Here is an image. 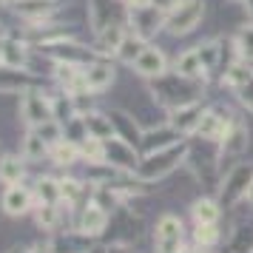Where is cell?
<instances>
[{
	"label": "cell",
	"instance_id": "obj_1",
	"mask_svg": "<svg viewBox=\"0 0 253 253\" xmlns=\"http://www.w3.org/2000/svg\"><path fill=\"white\" fill-rule=\"evenodd\" d=\"M185 157H188V145H185V142L168 145V148L154 151V154H142V160H139L134 176H137L139 182H157L162 176H168Z\"/></svg>",
	"mask_w": 253,
	"mask_h": 253
},
{
	"label": "cell",
	"instance_id": "obj_2",
	"mask_svg": "<svg viewBox=\"0 0 253 253\" xmlns=\"http://www.w3.org/2000/svg\"><path fill=\"white\" fill-rule=\"evenodd\" d=\"M17 114L23 120L26 128H37L54 120V108H51V94L40 88H29V91L20 94V105H17Z\"/></svg>",
	"mask_w": 253,
	"mask_h": 253
},
{
	"label": "cell",
	"instance_id": "obj_3",
	"mask_svg": "<svg viewBox=\"0 0 253 253\" xmlns=\"http://www.w3.org/2000/svg\"><path fill=\"white\" fill-rule=\"evenodd\" d=\"M202 14H205V3L202 0H179L171 12L165 14V32L173 37L188 35V32H194L199 26Z\"/></svg>",
	"mask_w": 253,
	"mask_h": 253
},
{
	"label": "cell",
	"instance_id": "obj_4",
	"mask_svg": "<svg viewBox=\"0 0 253 253\" xmlns=\"http://www.w3.org/2000/svg\"><path fill=\"white\" fill-rule=\"evenodd\" d=\"M40 51L51 57L54 63H71V66H88L100 57L94 46H83L74 37H66V40H57V43H48V46H40Z\"/></svg>",
	"mask_w": 253,
	"mask_h": 253
},
{
	"label": "cell",
	"instance_id": "obj_5",
	"mask_svg": "<svg viewBox=\"0 0 253 253\" xmlns=\"http://www.w3.org/2000/svg\"><path fill=\"white\" fill-rule=\"evenodd\" d=\"M251 182H253V165L251 162L233 165V168L228 171V176H225L222 188H219V205L230 208V205H236L239 199H245Z\"/></svg>",
	"mask_w": 253,
	"mask_h": 253
},
{
	"label": "cell",
	"instance_id": "obj_6",
	"mask_svg": "<svg viewBox=\"0 0 253 253\" xmlns=\"http://www.w3.org/2000/svg\"><path fill=\"white\" fill-rule=\"evenodd\" d=\"M182 239H185L182 219L173 216V213L160 216L157 228H154V248H157V253H179L182 251Z\"/></svg>",
	"mask_w": 253,
	"mask_h": 253
},
{
	"label": "cell",
	"instance_id": "obj_7",
	"mask_svg": "<svg viewBox=\"0 0 253 253\" xmlns=\"http://www.w3.org/2000/svg\"><path fill=\"white\" fill-rule=\"evenodd\" d=\"M17 17H20V26H40L57 17L60 12V0H17L14 6H9Z\"/></svg>",
	"mask_w": 253,
	"mask_h": 253
},
{
	"label": "cell",
	"instance_id": "obj_8",
	"mask_svg": "<svg viewBox=\"0 0 253 253\" xmlns=\"http://www.w3.org/2000/svg\"><path fill=\"white\" fill-rule=\"evenodd\" d=\"M0 205H3V213H6V216H14V219H20V216H26V213H32V211L37 208V199H35L32 185H26V182L6 185Z\"/></svg>",
	"mask_w": 253,
	"mask_h": 253
},
{
	"label": "cell",
	"instance_id": "obj_9",
	"mask_svg": "<svg viewBox=\"0 0 253 253\" xmlns=\"http://www.w3.org/2000/svg\"><path fill=\"white\" fill-rule=\"evenodd\" d=\"M160 29H165V12H160L154 3L128 12V32H134L142 40H151Z\"/></svg>",
	"mask_w": 253,
	"mask_h": 253
},
{
	"label": "cell",
	"instance_id": "obj_10",
	"mask_svg": "<svg viewBox=\"0 0 253 253\" xmlns=\"http://www.w3.org/2000/svg\"><path fill=\"white\" fill-rule=\"evenodd\" d=\"M108 219H111V213L91 199V202H83L80 205V213L74 219L71 230H80L83 236H91L94 239V236H100V233L108 228Z\"/></svg>",
	"mask_w": 253,
	"mask_h": 253
},
{
	"label": "cell",
	"instance_id": "obj_11",
	"mask_svg": "<svg viewBox=\"0 0 253 253\" xmlns=\"http://www.w3.org/2000/svg\"><path fill=\"white\" fill-rule=\"evenodd\" d=\"M35 54V46L23 35H6L0 43V66L12 69H29V60Z\"/></svg>",
	"mask_w": 253,
	"mask_h": 253
},
{
	"label": "cell",
	"instance_id": "obj_12",
	"mask_svg": "<svg viewBox=\"0 0 253 253\" xmlns=\"http://www.w3.org/2000/svg\"><path fill=\"white\" fill-rule=\"evenodd\" d=\"M139 157L137 154V145H131V142H126V139H108L105 142V162L108 165H114L117 171H123V173H134L137 171V165H139Z\"/></svg>",
	"mask_w": 253,
	"mask_h": 253
},
{
	"label": "cell",
	"instance_id": "obj_13",
	"mask_svg": "<svg viewBox=\"0 0 253 253\" xmlns=\"http://www.w3.org/2000/svg\"><path fill=\"white\" fill-rule=\"evenodd\" d=\"M40 85H43V80L35 71L0 66V94H23L29 88H40Z\"/></svg>",
	"mask_w": 253,
	"mask_h": 253
},
{
	"label": "cell",
	"instance_id": "obj_14",
	"mask_svg": "<svg viewBox=\"0 0 253 253\" xmlns=\"http://www.w3.org/2000/svg\"><path fill=\"white\" fill-rule=\"evenodd\" d=\"M114 77H117V71L105 57H97L94 63H88L83 69V83H85V91L88 94H103L105 88H111Z\"/></svg>",
	"mask_w": 253,
	"mask_h": 253
},
{
	"label": "cell",
	"instance_id": "obj_15",
	"mask_svg": "<svg viewBox=\"0 0 253 253\" xmlns=\"http://www.w3.org/2000/svg\"><path fill=\"white\" fill-rule=\"evenodd\" d=\"M205 114V108L196 103H185L179 108H171V114H168V126L182 137V134H196V126H199V120Z\"/></svg>",
	"mask_w": 253,
	"mask_h": 253
},
{
	"label": "cell",
	"instance_id": "obj_16",
	"mask_svg": "<svg viewBox=\"0 0 253 253\" xmlns=\"http://www.w3.org/2000/svg\"><path fill=\"white\" fill-rule=\"evenodd\" d=\"M219 142H222V160L225 157H242L248 151V145H251V131H248V126L242 120H230L228 131H225V137Z\"/></svg>",
	"mask_w": 253,
	"mask_h": 253
},
{
	"label": "cell",
	"instance_id": "obj_17",
	"mask_svg": "<svg viewBox=\"0 0 253 253\" xmlns=\"http://www.w3.org/2000/svg\"><path fill=\"white\" fill-rule=\"evenodd\" d=\"M126 35H128V26L123 23V20H111L103 32L94 35V48H97V54H100V57H111V54H117V48L123 46Z\"/></svg>",
	"mask_w": 253,
	"mask_h": 253
},
{
	"label": "cell",
	"instance_id": "obj_18",
	"mask_svg": "<svg viewBox=\"0 0 253 253\" xmlns=\"http://www.w3.org/2000/svg\"><path fill=\"white\" fill-rule=\"evenodd\" d=\"M131 69L137 71L139 77H145V80H157L162 74H168V60H165V54L157 46H148Z\"/></svg>",
	"mask_w": 253,
	"mask_h": 253
},
{
	"label": "cell",
	"instance_id": "obj_19",
	"mask_svg": "<svg viewBox=\"0 0 253 253\" xmlns=\"http://www.w3.org/2000/svg\"><path fill=\"white\" fill-rule=\"evenodd\" d=\"M108 117H111V126H114V134L120 139H126V142H131V145H137L142 142V128L137 126V120L128 114V111H123V108H114V111H108Z\"/></svg>",
	"mask_w": 253,
	"mask_h": 253
},
{
	"label": "cell",
	"instance_id": "obj_20",
	"mask_svg": "<svg viewBox=\"0 0 253 253\" xmlns=\"http://www.w3.org/2000/svg\"><path fill=\"white\" fill-rule=\"evenodd\" d=\"M51 253H91V236H83L80 230L60 233L48 242Z\"/></svg>",
	"mask_w": 253,
	"mask_h": 253
},
{
	"label": "cell",
	"instance_id": "obj_21",
	"mask_svg": "<svg viewBox=\"0 0 253 253\" xmlns=\"http://www.w3.org/2000/svg\"><path fill=\"white\" fill-rule=\"evenodd\" d=\"M176 131L171 126H160V128H151V131H142V142H139V148L142 154H154V151H162L168 148V145H176Z\"/></svg>",
	"mask_w": 253,
	"mask_h": 253
},
{
	"label": "cell",
	"instance_id": "obj_22",
	"mask_svg": "<svg viewBox=\"0 0 253 253\" xmlns=\"http://www.w3.org/2000/svg\"><path fill=\"white\" fill-rule=\"evenodd\" d=\"M26 165L23 154H0V182L3 185H17L26 179Z\"/></svg>",
	"mask_w": 253,
	"mask_h": 253
},
{
	"label": "cell",
	"instance_id": "obj_23",
	"mask_svg": "<svg viewBox=\"0 0 253 253\" xmlns=\"http://www.w3.org/2000/svg\"><path fill=\"white\" fill-rule=\"evenodd\" d=\"M176 74L182 77V80L194 83V80H205L208 71L205 66H202V60H199V54H196V48H188V51H182L179 57H176Z\"/></svg>",
	"mask_w": 253,
	"mask_h": 253
},
{
	"label": "cell",
	"instance_id": "obj_24",
	"mask_svg": "<svg viewBox=\"0 0 253 253\" xmlns=\"http://www.w3.org/2000/svg\"><path fill=\"white\" fill-rule=\"evenodd\" d=\"M228 117H222L219 111H205L202 120H199V126H196V134L199 137L211 139V142H216V139L225 137V131H228Z\"/></svg>",
	"mask_w": 253,
	"mask_h": 253
},
{
	"label": "cell",
	"instance_id": "obj_25",
	"mask_svg": "<svg viewBox=\"0 0 253 253\" xmlns=\"http://www.w3.org/2000/svg\"><path fill=\"white\" fill-rule=\"evenodd\" d=\"M20 154H23L26 162H43L48 160V142L37 134L35 128H26V137L20 142Z\"/></svg>",
	"mask_w": 253,
	"mask_h": 253
},
{
	"label": "cell",
	"instance_id": "obj_26",
	"mask_svg": "<svg viewBox=\"0 0 253 253\" xmlns=\"http://www.w3.org/2000/svg\"><path fill=\"white\" fill-rule=\"evenodd\" d=\"M66 208L60 205H37L35 208V222L40 230H48V233H54V230H60V225H63V219H66Z\"/></svg>",
	"mask_w": 253,
	"mask_h": 253
},
{
	"label": "cell",
	"instance_id": "obj_27",
	"mask_svg": "<svg viewBox=\"0 0 253 253\" xmlns=\"http://www.w3.org/2000/svg\"><path fill=\"white\" fill-rule=\"evenodd\" d=\"M83 120H85V128H88V137H97L108 142L114 139V126H111V117L103 114V111H83Z\"/></svg>",
	"mask_w": 253,
	"mask_h": 253
},
{
	"label": "cell",
	"instance_id": "obj_28",
	"mask_svg": "<svg viewBox=\"0 0 253 253\" xmlns=\"http://www.w3.org/2000/svg\"><path fill=\"white\" fill-rule=\"evenodd\" d=\"M111 20H117L114 17V0H88V23H91L94 35L103 32Z\"/></svg>",
	"mask_w": 253,
	"mask_h": 253
},
{
	"label": "cell",
	"instance_id": "obj_29",
	"mask_svg": "<svg viewBox=\"0 0 253 253\" xmlns=\"http://www.w3.org/2000/svg\"><path fill=\"white\" fill-rule=\"evenodd\" d=\"M48 160L54 162L57 168H71L74 162L80 160V145L77 142H69V139L63 137L60 142H54L48 148Z\"/></svg>",
	"mask_w": 253,
	"mask_h": 253
},
{
	"label": "cell",
	"instance_id": "obj_30",
	"mask_svg": "<svg viewBox=\"0 0 253 253\" xmlns=\"http://www.w3.org/2000/svg\"><path fill=\"white\" fill-rule=\"evenodd\" d=\"M148 46H151L148 40H142V37H137L134 32H128L126 40H123V46L117 48V54H114V57L120 60L123 66H134V63L139 60V54H142V51H145Z\"/></svg>",
	"mask_w": 253,
	"mask_h": 253
},
{
	"label": "cell",
	"instance_id": "obj_31",
	"mask_svg": "<svg viewBox=\"0 0 253 253\" xmlns=\"http://www.w3.org/2000/svg\"><path fill=\"white\" fill-rule=\"evenodd\" d=\"M32 191H35L37 205H57L60 202V179H54V176H40V179H35Z\"/></svg>",
	"mask_w": 253,
	"mask_h": 253
},
{
	"label": "cell",
	"instance_id": "obj_32",
	"mask_svg": "<svg viewBox=\"0 0 253 253\" xmlns=\"http://www.w3.org/2000/svg\"><path fill=\"white\" fill-rule=\"evenodd\" d=\"M191 219H194L196 225H216L219 222V202L216 199H194V205H191Z\"/></svg>",
	"mask_w": 253,
	"mask_h": 253
},
{
	"label": "cell",
	"instance_id": "obj_33",
	"mask_svg": "<svg viewBox=\"0 0 253 253\" xmlns=\"http://www.w3.org/2000/svg\"><path fill=\"white\" fill-rule=\"evenodd\" d=\"M51 108H54V120H57L60 126H66L71 117L80 114V111H77V105H74V97L66 94V91L51 94Z\"/></svg>",
	"mask_w": 253,
	"mask_h": 253
},
{
	"label": "cell",
	"instance_id": "obj_34",
	"mask_svg": "<svg viewBox=\"0 0 253 253\" xmlns=\"http://www.w3.org/2000/svg\"><path fill=\"white\" fill-rule=\"evenodd\" d=\"M222 80H225V85H228V88L239 91L242 85H248V83L253 80V69L245 63V60H239V63H233V66L225 71V77H222Z\"/></svg>",
	"mask_w": 253,
	"mask_h": 253
},
{
	"label": "cell",
	"instance_id": "obj_35",
	"mask_svg": "<svg viewBox=\"0 0 253 253\" xmlns=\"http://www.w3.org/2000/svg\"><path fill=\"white\" fill-rule=\"evenodd\" d=\"M80 160L85 165H94V162H105V142L97 137H88L85 142H80Z\"/></svg>",
	"mask_w": 253,
	"mask_h": 253
},
{
	"label": "cell",
	"instance_id": "obj_36",
	"mask_svg": "<svg viewBox=\"0 0 253 253\" xmlns=\"http://www.w3.org/2000/svg\"><path fill=\"white\" fill-rule=\"evenodd\" d=\"M233 43H236V51H239V57L248 63L253 60V23H245L239 29V35L233 37Z\"/></svg>",
	"mask_w": 253,
	"mask_h": 253
},
{
	"label": "cell",
	"instance_id": "obj_37",
	"mask_svg": "<svg viewBox=\"0 0 253 253\" xmlns=\"http://www.w3.org/2000/svg\"><path fill=\"white\" fill-rule=\"evenodd\" d=\"M63 137L69 139V142H77V145L88 139V128H85V120H83V114L71 117L69 123L63 126Z\"/></svg>",
	"mask_w": 253,
	"mask_h": 253
},
{
	"label": "cell",
	"instance_id": "obj_38",
	"mask_svg": "<svg viewBox=\"0 0 253 253\" xmlns=\"http://www.w3.org/2000/svg\"><path fill=\"white\" fill-rule=\"evenodd\" d=\"M196 54H199V60H202L205 71H213L219 66V43H213V40L199 43V46H196Z\"/></svg>",
	"mask_w": 253,
	"mask_h": 253
},
{
	"label": "cell",
	"instance_id": "obj_39",
	"mask_svg": "<svg viewBox=\"0 0 253 253\" xmlns=\"http://www.w3.org/2000/svg\"><path fill=\"white\" fill-rule=\"evenodd\" d=\"M219 242L216 225H196L194 228V245L196 248H213Z\"/></svg>",
	"mask_w": 253,
	"mask_h": 253
},
{
	"label": "cell",
	"instance_id": "obj_40",
	"mask_svg": "<svg viewBox=\"0 0 253 253\" xmlns=\"http://www.w3.org/2000/svg\"><path fill=\"white\" fill-rule=\"evenodd\" d=\"M35 131L48 142V148H51L54 142H60V139H63V126H60L57 120H48V123H43V126H37Z\"/></svg>",
	"mask_w": 253,
	"mask_h": 253
},
{
	"label": "cell",
	"instance_id": "obj_41",
	"mask_svg": "<svg viewBox=\"0 0 253 253\" xmlns=\"http://www.w3.org/2000/svg\"><path fill=\"white\" fill-rule=\"evenodd\" d=\"M236 97L242 100V105H245L248 111H253V80L248 83V85H242L239 91H236Z\"/></svg>",
	"mask_w": 253,
	"mask_h": 253
},
{
	"label": "cell",
	"instance_id": "obj_42",
	"mask_svg": "<svg viewBox=\"0 0 253 253\" xmlns=\"http://www.w3.org/2000/svg\"><path fill=\"white\" fill-rule=\"evenodd\" d=\"M176 3H179V0H154V6H157V9H160V12H171L173 6H176Z\"/></svg>",
	"mask_w": 253,
	"mask_h": 253
},
{
	"label": "cell",
	"instance_id": "obj_43",
	"mask_svg": "<svg viewBox=\"0 0 253 253\" xmlns=\"http://www.w3.org/2000/svg\"><path fill=\"white\" fill-rule=\"evenodd\" d=\"M103 253H128V248H126V245H108Z\"/></svg>",
	"mask_w": 253,
	"mask_h": 253
},
{
	"label": "cell",
	"instance_id": "obj_44",
	"mask_svg": "<svg viewBox=\"0 0 253 253\" xmlns=\"http://www.w3.org/2000/svg\"><path fill=\"white\" fill-rule=\"evenodd\" d=\"M245 9H248V14L253 17V0H245Z\"/></svg>",
	"mask_w": 253,
	"mask_h": 253
},
{
	"label": "cell",
	"instance_id": "obj_45",
	"mask_svg": "<svg viewBox=\"0 0 253 253\" xmlns=\"http://www.w3.org/2000/svg\"><path fill=\"white\" fill-rule=\"evenodd\" d=\"M245 199H248V202L253 205V182H251V188H248V196H245Z\"/></svg>",
	"mask_w": 253,
	"mask_h": 253
},
{
	"label": "cell",
	"instance_id": "obj_46",
	"mask_svg": "<svg viewBox=\"0 0 253 253\" xmlns=\"http://www.w3.org/2000/svg\"><path fill=\"white\" fill-rule=\"evenodd\" d=\"M17 0H0V6H14Z\"/></svg>",
	"mask_w": 253,
	"mask_h": 253
},
{
	"label": "cell",
	"instance_id": "obj_47",
	"mask_svg": "<svg viewBox=\"0 0 253 253\" xmlns=\"http://www.w3.org/2000/svg\"><path fill=\"white\" fill-rule=\"evenodd\" d=\"M9 35V32H6V29H3V23H0V43H3V37Z\"/></svg>",
	"mask_w": 253,
	"mask_h": 253
},
{
	"label": "cell",
	"instance_id": "obj_48",
	"mask_svg": "<svg viewBox=\"0 0 253 253\" xmlns=\"http://www.w3.org/2000/svg\"><path fill=\"white\" fill-rule=\"evenodd\" d=\"M179 253H199V251H196V248H182Z\"/></svg>",
	"mask_w": 253,
	"mask_h": 253
},
{
	"label": "cell",
	"instance_id": "obj_49",
	"mask_svg": "<svg viewBox=\"0 0 253 253\" xmlns=\"http://www.w3.org/2000/svg\"><path fill=\"white\" fill-rule=\"evenodd\" d=\"M251 69H253V60H251Z\"/></svg>",
	"mask_w": 253,
	"mask_h": 253
},
{
	"label": "cell",
	"instance_id": "obj_50",
	"mask_svg": "<svg viewBox=\"0 0 253 253\" xmlns=\"http://www.w3.org/2000/svg\"><path fill=\"white\" fill-rule=\"evenodd\" d=\"M236 3H239V0H236Z\"/></svg>",
	"mask_w": 253,
	"mask_h": 253
},
{
	"label": "cell",
	"instance_id": "obj_51",
	"mask_svg": "<svg viewBox=\"0 0 253 253\" xmlns=\"http://www.w3.org/2000/svg\"><path fill=\"white\" fill-rule=\"evenodd\" d=\"M251 253H253V251H251Z\"/></svg>",
	"mask_w": 253,
	"mask_h": 253
}]
</instances>
